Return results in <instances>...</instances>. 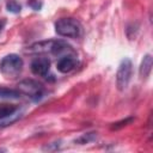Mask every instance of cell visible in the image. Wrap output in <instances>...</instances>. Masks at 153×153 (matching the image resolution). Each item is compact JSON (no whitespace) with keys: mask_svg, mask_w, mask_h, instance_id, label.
Returning <instances> with one entry per match:
<instances>
[{"mask_svg":"<svg viewBox=\"0 0 153 153\" xmlns=\"http://www.w3.org/2000/svg\"><path fill=\"white\" fill-rule=\"evenodd\" d=\"M59 148H60V142H53V143L47 145V146L43 147L44 151H56Z\"/></svg>","mask_w":153,"mask_h":153,"instance_id":"15","label":"cell"},{"mask_svg":"<svg viewBox=\"0 0 153 153\" xmlns=\"http://www.w3.org/2000/svg\"><path fill=\"white\" fill-rule=\"evenodd\" d=\"M19 91L29 96L33 102H38L44 96V87L41 82L33 79H25L19 82Z\"/></svg>","mask_w":153,"mask_h":153,"instance_id":"5","label":"cell"},{"mask_svg":"<svg viewBox=\"0 0 153 153\" xmlns=\"http://www.w3.org/2000/svg\"><path fill=\"white\" fill-rule=\"evenodd\" d=\"M133 75V62L130 61V59L124 57L117 68L116 72V86L118 91H124L131 79Z\"/></svg>","mask_w":153,"mask_h":153,"instance_id":"4","label":"cell"},{"mask_svg":"<svg viewBox=\"0 0 153 153\" xmlns=\"http://www.w3.org/2000/svg\"><path fill=\"white\" fill-rule=\"evenodd\" d=\"M27 51L30 53H51L54 55H61L63 53H73L72 47L61 39L57 41H43L32 44Z\"/></svg>","mask_w":153,"mask_h":153,"instance_id":"1","label":"cell"},{"mask_svg":"<svg viewBox=\"0 0 153 153\" xmlns=\"http://www.w3.org/2000/svg\"><path fill=\"white\" fill-rule=\"evenodd\" d=\"M23 59L18 54H8L0 61V72L6 78H16L23 68Z\"/></svg>","mask_w":153,"mask_h":153,"instance_id":"3","label":"cell"},{"mask_svg":"<svg viewBox=\"0 0 153 153\" xmlns=\"http://www.w3.org/2000/svg\"><path fill=\"white\" fill-rule=\"evenodd\" d=\"M22 92L19 90L0 87V99H18L22 97Z\"/></svg>","mask_w":153,"mask_h":153,"instance_id":"9","label":"cell"},{"mask_svg":"<svg viewBox=\"0 0 153 153\" xmlns=\"http://www.w3.org/2000/svg\"><path fill=\"white\" fill-rule=\"evenodd\" d=\"M31 72L38 76H45L50 69V61L48 57H36L30 65Z\"/></svg>","mask_w":153,"mask_h":153,"instance_id":"6","label":"cell"},{"mask_svg":"<svg viewBox=\"0 0 153 153\" xmlns=\"http://www.w3.org/2000/svg\"><path fill=\"white\" fill-rule=\"evenodd\" d=\"M6 8L11 13H19L22 11V5L17 0H8L6 2Z\"/></svg>","mask_w":153,"mask_h":153,"instance_id":"12","label":"cell"},{"mask_svg":"<svg viewBox=\"0 0 153 153\" xmlns=\"http://www.w3.org/2000/svg\"><path fill=\"white\" fill-rule=\"evenodd\" d=\"M96 140H97V131H87V133L81 134L76 139H74V143L86 145V143H90V142L96 141Z\"/></svg>","mask_w":153,"mask_h":153,"instance_id":"10","label":"cell"},{"mask_svg":"<svg viewBox=\"0 0 153 153\" xmlns=\"http://www.w3.org/2000/svg\"><path fill=\"white\" fill-rule=\"evenodd\" d=\"M18 106L14 104H0V120H4L18 111Z\"/></svg>","mask_w":153,"mask_h":153,"instance_id":"11","label":"cell"},{"mask_svg":"<svg viewBox=\"0 0 153 153\" xmlns=\"http://www.w3.org/2000/svg\"><path fill=\"white\" fill-rule=\"evenodd\" d=\"M78 65V61L75 59V56H72V55H65L62 57H60L56 62V68L60 73H69L72 72Z\"/></svg>","mask_w":153,"mask_h":153,"instance_id":"7","label":"cell"},{"mask_svg":"<svg viewBox=\"0 0 153 153\" xmlns=\"http://www.w3.org/2000/svg\"><path fill=\"white\" fill-rule=\"evenodd\" d=\"M19 117H20V115H17V114L14 112L13 115H11V116H8V117H6V118H4V120H0V128L11 126V124L14 123Z\"/></svg>","mask_w":153,"mask_h":153,"instance_id":"14","label":"cell"},{"mask_svg":"<svg viewBox=\"0 0 153 153\" xmlns=\"http://www.w3.org/2000/svg\"><path fill=\"white\" fill-rule=\"evenodd\" d=\"M30 6H31L33 10L39 11L41 7H42V2H41L39 0H30Z\"/></svg>","mask_w":153,"mask_h":153,"instance_id":"16","label":"cell"},{"mask_svg":"<svg viewBox=\"0 0 153 153\" xmlns=\"http://www.w3.org/2000/svg\"><path fill=\"white\" fill-rule=\"evenodd\" d=\"M0 152H6V148H0Z\"/></svg>","mask_w":153,"mask_h":153,"instance_id":"18","label":"cell"},{"mask_svg":"<svg viewBox=\"0 0 153 153\" xmlns=\"http://www.w3.org/2000/svg\"><path fill=\"white\" fill-rule=\"evenodd\" d=\"M152 65H153V59L151 54H146L141 61L140 68H139V74L141 79H147L151 74L152 71Z\"/></svg>","mask_w":153,"mask_h":153,"instance_id":"8","label":"cell"},{"mask_svg":"<svg viewBox=\"0 0 153 153\" xmlns=\"http://www.w3.org/2000/svg\"><path fill=\"white\" fill-rule=\"evenodd\" d=\"M133 121H134V117H127V118H124V120H121V121H118V122H115V123H112V126H111V130H118V129H121V128H123V127L130 124Z\"/></svg>","mask_w":153,"mask_h":153,"instance_id":"13","label":"cell"},{"mask_svg":"<svg viewBox=\"0 0 153 153\" xmlns=\"http://www.w3.org/2000/svg\"><path fill=\"white\" fill-rule=\"evenodd\" d=\"M4 25H5V22H4V20H0V32L2 31V27H4Z\"/></svg>","mask_w":153,"mask_h":153,"instance_id":"17","label":"cell"},{"mask_svg":"<svg viewBox=\"0 0 153 153\" xmlns=\"http://www.w3.org/2000/svg\"><path fill=\"white\" fill-rule=\"evenodd\" d=\"M55 31L59 36L68 38H78L82 32V26L74 18H61L55 23Z\"/></svg>","mask_w":153,"mask_h":153,"instance_id":"2","label":"cell"}]
</instances>
